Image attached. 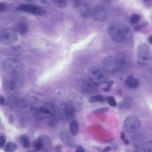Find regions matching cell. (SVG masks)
<instances>
[{"instance_id": "cell-3", "label": "cell", "mask_w": 152, "mask_h": 152, "mask_svg": "<svg viewBox=\"0 0 152 152\" xmlns=\"http://www.w3.org/2000/svg\"><path fill=\"white\" fill-rule=\"evenodd\" d=\"M57 110L56 105L47 103L37 109L34 113L35 118L38 120H42L55 115Z\"/></svg>"}, {"instance_id": "cell-18", "label": "cell", "mask_w": 152, "mask_h": 152, "mask_svg": "<svg viewBox=\"0 0 152 152\" xmlns=\"http://www.w3.org/2000/svg\"><path fill=\"white\" fill-rule=\"evenodd\" d=\"M21 51L20 46L16 45L5 48L3 50V53L7 55L17 56L20 55Z\"/></svg>"}, {"instance_id": "cell-23", "label": "cell", "mask_w": 152, "mask_h": 152, "mask_svg": "<svg viewBox=\"0 0 152 152\" xmlns=\"http://www.w3.org/2000/svg\"><path fill=\"white\" fill-rule=\"evenodd\" d=\"M26 1L40 7H46L49 5L48 0H26Z\"/></svg>"}, {"instance_id": "cell-8", "label": "cell", "mask_w": 152, "mask_h": 152, "mask_svg": "<svg viewBox=\"0 0 152 152\" xmlns=\"http://www.w3.org/2000/svg\"><path fill=\"white\" fill-rule=\"evenodd\" d=\"M152 61V55L149 48L145 44L141 45L139 47L138 53L137 62L140 66H146Z\"/></svg>"}, {"instance_id": "cell-37", "label": "cell", "mask_w": 152, "mask_h": 152, "mask_svg": "<svg viewBox=\"0 0 152 152\" xmlns=\"http://www.w3.org/2000/svg\"><path fill=\"white\" fill-rule=\"evenodd\" d=\"M112 149L111 146H107L103 149V151L104 152H107L111 151Z\"/></svg>"}, {"instance_id": "cell-49", "label": "cell", "mask_w": 152, "mask_h": 152, "mask_svg": "<svg viewBox=\"0 0 152 152\" xmlns=\"http://www.w3.org/2000/svg\"></svg>"}, {"instance_id": "cell-45", "label": "cell", "mask_w": 152, "mask_h": 152, "mask_svg": "<svg viewBox=\"0 0 152 152\" xmlns=\"http://www.w3.org/2000/svg\"><path fill=\"white\" fill-rule=\"evenodd\" d=\"M123 141L125 144L127 145H128L129 143V140L127 139H125Z\"/></svg>"}, {"instance_id": "cell-21", "label": "cell", "mask_w": 152, "mask_h": 152, "mask_svg": "<svg viewBox=\"0 0 152 152\" xmlns=\"http://www.w3.org/2000/svg\"><path fill=\"white\" fill-rule=\"evenodd\" d=\"M43 139L41 137L37 138L33 143V147L36 151H39L42 150L44 147L45 143Z\"/></svg>"}, {"instance_id": "cell-35", "label": "cell", "mask_w": 152, "mask_h": 152, "mask_svg": "<svg viewBox=\"0 0 152 152\" xmlns=\"http://www.w3.org/2000/svg\"><path fill=\"white\" fill-rule=\"evenodd\" d=\"M85 151V149L83 146H80L77 147L75 151L76 152H84Z\"/></svg>"}, {"instance_id": "cell-47", "label": "cell", "mask_w": 152, "mask_h": 152, "mask_svg": "<svg viewBox=\"0 0 152 152\" xmlns=\"http://www.w3.org/2000/svg\"><path fill=\"white\" fill-rule=\"evenodd\" d=\"M61 147L60 146H58L56 147L57 149H60L61 148Z\"/></svg>"}, {"instance_id": "cell-14", "label": "cell", "mask_w": 152, "mask_h": 152, "mask_svg": "<svg viewBox=\"0 0 152 152\" xmlns=\"http://www.w3.org/2000/svg\"><path fill=\"white\" fill-rule=\"evenodd\" d=\"M68 102L73 107L76 112L81 110L84 101L80 94L77 93H72L68 95Z\"/></svg>"}, {"instance_id": "cell-17", "label": "cell", "mask_w": 152, "mask_h": 152, "mask_svg": "<svg viewBox=\"0 0 152 152\" xmlns=\"http://www.w3.org/2000/svg\"><path fill=\"white\" fill-rule=\"evenodd\" d=\"M92 15L95 20L100 21L105 20L107 17L105 10L101 6L95 7L93 11Z\"/></svg>"}, {"instance_id": "cell-9", "label": "cell", "mask_w": 152, "mask_h": 152, "mask_svg": "<svg viewBox=\"0 0 152 152\" xmlns=\"http://www.w3.org/2000/svg\"><path fill=\"white\" fill-rule=\"evenodd\" d=\"M4 84L6 90L10 92H15L18 91L23 85V82L20 77L10 76Z\"/></svg>"}, {"instance_id": "cell-19", "label": "cell", "mask_w": 152, "mask_h": 152, "mask_svg": "<svg viewBox=\"0 0 152 152\" xmlns=\"http://www.w3.org/2000/svg\"><path fill=\"white\" fill-rule=\"evenodd\" d=\"M126 84L128 88L131 89H136L139 86V81L135 79L132 75L129 76L126 81Z\"/></svg>"}, {"instance_id": "cell-44", "label": "cell", "mask_w": 152, "mask_h": 152, "mask_svg": "<svg viewBox=\"0 0 152 152\" xmlns=\"http://www.w3.org/2000/svg\"><path fill=\"white\" fill-rule=\"evenodd\" d=\"M123 94V92L122 90L121 89H119L118 90V94L119 97H121L122 96Z\"/></svg>"}, {"instance_id": "cell-46", "label": "cell", "mask_w": 152, "mask_h": 152, "mask_svg": "<svg viewBox=\"0 0 152 152\" xmlns=\"http://www.w3.org/2000/svg\"><path fill=\"white\" fill-rule=\"evenodd\" d=\"M148 41L150 44H152V35L150 36L148 38Z\"/></svg>"}, {"instance_id": "cell-38", "label": "cell", "mask_w": 152, "mask_h": 152, "mask_svg": "<svg viewBox=\"0 0 152 152\" xmlns=\"http://www.w3.org/2000/svg\"><path fill=\"white\" fill-rule=\"evenodd\" d=\"M111 144L112 146V147L113 150L116 151L118 148V145L117 144L114 142H111Z\"/></svg>"}, {"instance_id": "cell-27", "label": "cell", "mask_w": 152, "mask_h": 152, "mask_svg": "<svg viewBox=\"0 0 152 152\" xmlns=\"http://www.w3.org/2000/svg\"><path fill=\"white\" fill-rule=\"evenodd\" d=\"M17 144L14 142H8L5 148V151L6 152H13L17 149Z\"/></svg>"}, {"instance_id": "cell-12", "label": "cell", "mask_w": 152, "mask_h": 152, "mask_svg": "<svg viewBox=\"0 0 152 152\" xmlns=\"http://www.w3.org/2000/svg\"><path fill=\"white\" fill-rule=\"evenodd\" d=\"M104 69L107 72L112 74H116L119 72L115 58L107 56L104 58L102 62Z\"/></svg>"}, {"instance_id": "cell-31", "label": "cell", "mask_w": 152, "mask_h": 152, "mask_svg": "<svg viewBox=\"0 0 152 152\" xmlns=\"http://www.w3.org/2000/svg\"><path fill=\"white\" fill-rule=\"evenodd\" d=\"M108 110H109L108 108L105 107L93 110L92 111V112L94 113H102L107 112Z\"/></svg>"}, {"instance_id": "cell-13", "label": "cell", "mask_w": 152, "mask_h": 152, "mask_svg": "<svg viewBox=\"0 0 152 152\" xmlns=\"http://www.w3.org/2000/svg\"><path fill=\"white\" fill-rule=\"evenodd\" d=\"M17 10L20 11L41 16L45 14V12L41 8L32 4H23L19 5Z\"/></svg>"}, {"instance_id": "cell-40", "label": "cell", "mask_w": 152, "mask_h": 152, "mask_svg": "<svg viewBox=\"0 0 152 152\" xmlns=\"http://www.w3.org/2000/svg\"><path fill=\"white\" fill-rule=\"evenodd\" d=\"M121 140L123 141L125 139V135L123 131H122L121 132Z\"/></svg>"}, {"instance_id": "cell-6", "label": "cell", "mask_w": 152, "mask_h": 152, "mask_svg": "<svg viewBox=\"0 0 152 152\" xmlns=\"http://www.w3.org/2000/svg\"><path fill=\"white\" fill-rule=\"evenodd\" d=\"M141 123L138 117L134 115H130L125 119L123 127L125 131L129 134L136 133L140 129Z\"/></svg>"}, {"instance_id": "cell-22", "label": "cell", "mask_w": 152, "mask_h": 152, "mask_svg": "<svg viewBox=\"0 0 152 152\" xmlns=\"http://www.w3.org/2000/svg\"><path fill=\"white\" fill-rule=\"evenodd\" d=\"M133 103V99L130 96L126 97L119 106L121 110H125L131 107Z\"/></svg>"}, {"instance_id": "cell-34", "label": "cell", "mask_w": 152, "mask_h": 152, "mask_svg": "<svg viewBox=\"0 0 152 152\" xmlns=\"http://www.w3.org/2000/svg\"><path fill=\"white\" fill-rule=\"evenodd\" d=\"M53 116L51 119L49 123V126L51 127L55 126L58 123L57 119L53 117Z\"/></svg>"}, {"instance_id": "cell-11", "label": "cell", "mask_w": 152, "mask_h": 152, "mask_svg": "<svg viewBox=\"0 0 152 152\" xmlns=\"http://www.w3.org/2000/svg\"><path fill=\"white\" fill-rule=\"evenodd\" d=\"M97 85L91 80H82L78 84V88L83 94L89 95L93 94L97 90Z\"/></svg>"}, {"instance_id": "cell-4", "label": "cell", "mask_w": 152, "mask_h": 152, "mask_svg": "<svg viewBox=\"0 0 152 152\" xmlns=\"http://www.w3.org/2000/svg\"><path fill=\"white\" fill-rule=\"evenodd\" d=\"M89 74L91 80L97 85L106 83L109 78L107 72L99 66H93L91 67Z\"/></svg>"}, {"instance_id": "cell-15", "label": "cell", "mask_w": 152, "mask_h": 152, "mask_svg": "<svg viewBox=\"0 0 152 152\" xmlns=\"http://www.w3.org/2000/svg\"><path fill=\"white\" fill-rule=\"evenodd\" d=\"M119 72H123L127 71L129 67V60L128 57L124 53L118 54L115 58Z\"/></svg>"}, {"instance_id": "cell-43", "label": "cell", "mask_w": 152, "mask_h": 152, "mask_svg": "<svg viewBox=\"0 0 152 152\" xmlns=\"http://www.w3.org/2000/svg\"><path fill=\"white\" fill-rule=\"evenodd\" d=\"M102 90L105 92H109L110 90V88L108 87L103 88H102Z\"/></svg>"}, {"instance_id": "cell-16", "label": "cell", "mask_w": 152, "mask_h": 152, "mask_svg": "<svg viewBox=\"0 0 152 152\" xmlns=\"http://www.w3.org/2000/svg\"><path fill=\"white\" fill-rule=\"evenodd\" d=\"M60 138L62 142L68 148L74 149L77 147V144L68 132H62L60 135Z\"/></svg>"}, {"instance_id": "cell-7", "label": "cell", "mask_w": 152, "mask_h": 152, "mask_svg": "<svg viewBox=\"0 0 152 152\" xmlns=\"http://www.w3.org/2000/svg\"><path fill=\"white\" fill-rule=\"evenodd\" d=\"M8 103L9 106L12 109L21 111H29L31 107L29 102L16 97H10Z\"/></svg>"}, {"instance_id": "cell-42", "label": "cell", "mask_w": 152, "mask_h": 152, "mask_svg": "<svg viewBox=\"0 0 152 152\" xmlns=\"http://www.w3.org/2000/svg\"><path fill=\"white\" fill-rule=\"evenodd\" d=\"M114 82L113 81H110L108 83L107 86L108 88H110L114 84Z\"/></svg>"}, {"instance_id": "cell-28", "label": "cell", "mask_w": 152, "mask_h": 152, "mask_svg": "<svg viewBox=\"0 0 152 152\" xmlns=\"http://www.w3.org/2000/svg\"><path fill=\"white\" fill-rule=\"evenodd\" d=\"M52 1L56 6L61 9L66 8L68 4V0H52Z\"/></svg>"}, {"instance_id": "cell-48", "label": "cell", "mask_w": 152, "mask_h": 152, "mask_svg": "<svg viewBox=\"0 0 152 152\" xmlns=\"http://www.w3.org/2000/svg\"><path fill=\"white\" fill-rule=\"evenodd\" d=\"M143 1L145 2H146L147 1V0H143Z\"/></svg>"}, {"instance_id": "cell-1", "label": "cell", "mask_w": 152, "mask_h": 152, "mask_svg": "<svg viewBox=\"0 0 152 152\" xmlns=\"http://www.w3.org/2000/svg\"><path fill=\"white\" fill-rule=\"evenodd\" d=\"M5 71L10 76L20 77L25 71L24 64L21 61L15 59L6 60L3 64Z\"/></svg>"}, {"instance_id": "cell-25", "label": "cell", "mask_w": 152, "mask_h": 152, "mask_svg": "<svg viewBox=\"0 0 152 152\" xmlns=\"http://www.w3.org/2000/svg\"><path fill=\"white\" fill-rule=\"evenodd\" d=\"M19 142L23 148H27L30 146V140L28 138L26 135L20 136L19 138Z\"/></svg>"}, {"instance_id": "cell-5", "label": "cell", "mask_w": 152, "mask_h": 152, "mask_svg": "<svg viewBox=\"0 0 152 152\" xmlns=\"http://www.w3.org/2000/svg\"><path fill=\"white\" fill-rule=\"evenodd\" d=\"M75 112L74 108L68 102H64L59 107V116L63 121L71 122L75 117Z\"/></svg>"}, {"instance_id": "cell-20", "label": "cell", "mask_w": 152, "mask_h": 152, "mask_svg": "<svg viewBox=\"0 0 152 152\" xmlns=\"http://www.w3.org/2000/svg\"><path fill=\"white\" fill-rule=\"evenodd\" d=\"M69 129L70 133L72 136H77L79 130V125L78 122L75 120L72 121L70 124Z\"/></svg>"}, {"instance_id": "cell-29", "label": "cell", "mask_w": 152, "mask_h": 152, "mask_svg": "<svg viewBox=\"0 0 152 152\" xmlns=\"http://www.w3.org/2000/svg\"><path fill=\"white\" fill-rule=\"evenodd\" d=\"M105 100L110 106L115 107L117 105V103L115 98L112 96H108L106 97Z\"/></svg>"}, {"instance_id": "cell-10", "label": "cell", "mask_w": 152, "mask_h": 152, "mask_svg": "<svg viewBox=\"0 0 152 152\" xmlns=\"http://www.w3.org/2000/svg\"><path fill=\"white\" fill-rule=\"evenodd\" d=\"M16 31L13 29L8 28L3 30L0 35V39L4 44L11 45L17 40Z\"/></svg>"}, {"instance_id": "cell-2", "label": "cell", "mask_w": 152, "mask_h": 152, "mask_svg": "<svg viewBox=\"0 0 152 152\" xmlns=\"http://www.w3.org/2000/svg\"><path fill=\"white\" fill-rule=\"evenodd\" d=\"M108 34L114 42L121 43L127 40L129 38L128 29L121 25L114 24L110 26L108 29Z\"/></svg>"}, {"instance_id": "cell-24", "label": "cell", "mask_w": 152, "mask_h": 152, "mask_svg": "<svg viewBox=\"0 0 152 152\" xmlns=\"http://www.w3.org/2000/svg\"><path fill=\"white\" fill-rule=\"evenodd\" d=\"M105 100L103 96L101 95H96L90 97L88 99V102L90 103H103L104 102Z\"/></svg>"}, {"instance_id": "cell-36", "label": "cell", "mask_w": 152, "mask_h": 152, "mask_svg": "<svg viewBox=\"0 0 152 152\" xmlns=\"http://www.w3.org/2000/svg\"><path fill=\"white\" fill-rule=\"evenodd\" d=\"M145 24L141 25H137L135 27V29L136 30L139 31L143 27L145 26Z\"/></svg>"}, {"instance_id": "cell-32", "label": "cell", "mask_w": 152, "mask_h": 152, "mask_svg": "<svg viewBox=\"0 0 152 152\" xmlns=\"http://www.w3.org/2000/svg\"><path fill=\"white\" fill-rule=\"evenodd\" d=\"M140 19L139 16L136 14H134L132 16L131 18V23L133 24H135Z\"/></svg>"}, {"instance_id": "cell-39", "label": "cell", "mask_w": 152, "mask_h": 152, "mask_svg": "<svg viewBox=\"0 0 152 152\" xmlns=\"http://www.w3.org/2000/svg\"><path fill=\"white\" fill-rule=\"evenodd\" d=\"M5 8V5L3 3H1L0 4V10L1 12H3Z\"/></svg>"}, {"instance_id": "cell-30", "label": "cell", "mask_w": 152, "mask_h": 152, "mask_svg": "<svg viewBox=\"0 0 152 152\" xmlns=\"http://www.w3.org/2000/svg\"><path fill=\"white\" fill-rule=\"evenodd\" d=\"M143 148L145 152H152V141H147L144 144Z\"/></svg>"}, {"instance_id": "cell-26", "label": "cell", "mask_w": 152, "mask_h": 152, "mask_svg": "<svg viewBox=\"0 0 152 152\" xmlns=\"http://www.w3.org/2000/svg\"><path fill=\"white\" fill-rule=\"evenodd\" d=\"M29 29L28 26L24 23H21L16 27V31L21 34H25Z\"/></svg>"}, {"instance_id": "cell-33", "label": "cell", "mask_w": 152, "mask_h": 152, "mask_svg": "<svg viewBox=\"0 0 152 152\" xmlns=\"http://www.w3.org/2000/svg\"><path fill=\"white\" fill-rule=\"evenodd\" d=\"M6 141V138L4 135L0 136V148H3L5 144Z\"/></svg>"}, {"instance_id": "cell-41", "label": "cell", "mask_w": 152, "mask_h": 152, "mask_svg": "<svg viewBox=\"0 0 152 152\" xmlns=\"http://www.w3.org/2000/svg\"><path fill=\"white\" fill-rule=\"evenodd\" d=\"M5 103V99L2 96H1L0 98V103L2 105H3Z\"/></svg>"}]
</instances>
